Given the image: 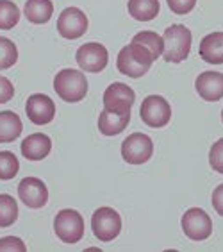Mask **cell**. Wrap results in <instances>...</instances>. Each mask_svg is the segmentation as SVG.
Returning <instances> with one entry per match:
<instances>
[{
	"label": "cell",
	"instance_id": "1",
	"mask_svg": "<svg viewBox=\"0 0 223 252\" xmlns=\"http://www.w3.org/2000/svg\"><path fill=\"white\" fill-rule=\"evenodd\" d=\"M152 63H154V58H152L150 50L138 43L123 47L116 58L118 72L132 79L143 77L152 68Z\"/></svg>",
	"mask_w": 223,
	"mask_h": 252
},
{
	"label": "cell",
	"instance_id": "2",
	"mask_svg": "<svg viewBox=\"0 0 223 252\" xmlns=\"http://www.w3.org/2000/svg\"><path fill=\"white\" fill-rule=\"evenodd\" d=\"M165 50L163 56L168 63H182L191 50V31L186 25L173 24L165 31L163 36Z\"/></svg>",
	"mask_w": 223,
	"mask_h": 252
},
{
	"label": "cell",
	"instance_id": "3",
	"mask_svg": "<svg viewBox=\"0 0 223 252\" xmlns=\"http://www.w3.org/2000/svg\"><path fill=\"white\" fill-rule=\"evenodd\" d=\"M54 90L63 100L79 102L86 97L87 79L84 72H79L73 68H64V70L57 72V75L54 79Z\"/></svg>",
	"mask_w": 223,
	"mask_h": 252
},
{
	"label": "cell",
	"instance_id": "4",
	"mask_svg": "<svg viewBox=\"0 0 223 252\" xmlns=\"http://www.w3.org/2000/svg\"><path fill=\"white\" fill-rule=\"evenodd\" d=\"M56 236L63 243H79L84 236V219L75 209H61L54 220Z\"/></svg>",
	"mask_w": 223,
	"mask_h": 252
},
{
	"label": "cell",
	"instance_id": "5",
	"mask_svg": "<svg viewBox=\"0 0 223 252\" xmlns=\"http://www.w3.org/2000/svg\"><path fill=\"white\" fill-rule=\"evenodd\" d=\"M139 117L148 127L161 129V127L170 124L171 107L165 97H161V95H148L145 100L141 102Z\"/></svg>",
	"mask_w": 223,
	"mask_h": 252
},
{
	"label": "cell",
	"instance_id": "6",
	"mask_svg": "<svg viewBox=\"0 0 223 252\" xmlns=\"http://www.w3.org/2000/svg\"><path fill=\"white\" fill-rule=\"evenodd\" d=\"M154 154V141L143 132H132L121 143V158L131 165H143Z\"/></svg>",
	"mask_w": 223,
	"mask_h": 252
},
{
	"label": "cell",
	"instance_id": "7",
	"mask_svg": "<svg viewBox=\"0 0 223 252\" xmlns=\"http://www.w3.org/2000/svg\"><path fill=\"white\" fill-rule=\"evenodd\" d=\"M91 229H93V234L100 242H112L121 231V217L118 215L116 209L107 208V206L98 208L93 213Z\"/></svg>",
	"mask_w": 223,
	"mask_h": 252
},
{
	"label": "cell",
	"instance_id": "8",
	"mask_svg": "<svg viewBox=\"0 0 223 252\" xmlns=\"http://www.w3.org/2000/svg\"><path fill=\"white\" fill-rule=\"evenodd\" d=\"M182 229L184 234L193 242H204L213 233V220L200 208H189L182 215Z\"/></svg>",
	"mask_w": 223,
	"mask_h": 252
},
{
	"label": "cell",
	"instance_id": "9",
	"mask_svg": "<svg viewBox=\"0 0 223 252\" xmlns=\"http://www.w3.org/2000/svg\"><path fill=\"white\" fill-rule=\"evenodd\" d=\"M75 59L83 72L98 73L109 63V52L102 43L91 41V43H84L83 47H79Z\"/></svg>",
	"mask_w": 223,
	"mask_h": 252
},
{
	"label": "cell",
	"instance_id": "10",
	"mask_svg": "<svg viewBox=\"0 0 223 252\" xmlns=\"http://www.w3.org/2000/svg\"><path fill=\"white\" fill-rule=\"evenodd\" d=\"M136 100V93L123 83H112L104 93V109L112 113H131Z\"/></svg>",
	"mask_w": 223,
	"mask_h": 252
},
{
	"label": "cell",
	"instance_id": "11",
	"mask_svg": "<svg viewBox=\"0 0 223 252\" xmlns=\"http://www.w3.org/2000/svg\"><path fill=\"white\" fill-rule=\"evenodd\" d=\"M57 31L66 39H77L87 31V16L79 7H66L57 18Z\"/></svg>",
	"mask_w": 223,
	"mask_h": 252
},
{
	"label": "cell",
	"instance_id": "12",
	"mask_svg": "<svg viewBox=\"0 0 223 252\" xmlns=\"http://www.w3.org/2000/svg\"><path fill=\"white\" fill-rule=\"evenodd\" d=\"M25 111H27V117L32 124L36 126H47L54 120L56 117V104L49 95H43V93H34L27 98V104H25Z\"/></svg>",
	"mask_w": 223,
	"mask_h": 252
},
{
	"label": "cell",
	"instance_id": "13",
	"mask_svg": "<svg viewBox=\"0 0 223 252\" xmlns=\"http://www.w3.org/2000/svg\"><path fill=\"white\" fill-rule=\"evenodd\" d=\"M18 197L27 208H43L49 200V189L43 181L38 177H25L18 185Z\"/></svg>",
	"mask_w": 223,
	"mask_h": 252
},
{
	"label": "cell",
	"instance_id": "14",
	"mask_svg": "<svg viewBox=\"0 0 223 252\" xmlns=\"http://www.w3.org/2000/svg\"><path fill=\"white\" fill-rule=\"evenodd\" d=\"M198 95L207 102H216L223 98V73L202 72L195 81Z\"/></svg>",
	"mask_w": 223,
	"mask_h": 252
},
{
	"label": "cell",
	"instance_id": "15",
	"mask_svg": "<svg viewBox=\"0 0 223 252\" xmlns=\"http://www.w3.org/2000/svg\"><path fill=\"white\" fill-rule=\"evenodd\" d=\"M50 151H52V140L43 132L30 134L22 141V154L29 161L45 159L50 154Z\"/></svg>",
	"mask_w": 223,
	"mask_h": 252
},
{
	"label": "cell",
	"instance_id": "16",
	"mask_svg": "<svg viewBox=\"0 0 223 252\" xmlns=\"http://www.w3.org/2000/svg\"><path fill=\"white\" fill-rule=\"evenodd\" d=\"M200 58L205 63L223 64V32H211L200 41Z\"/></svg>",
	"mask_w": 223,
	"mask_h": 252
},
{
	"label": "cell",
	"instance_id": "17",
	"mask_svg": "<svg viewBox=\"0 0 223 252\" xmlns=\"http://www.w3.org/2000/svg\"><path fill=\"white\" fill-rule=\"evenodd\" d=\"M131 122V113H112L102 109L100 117H98V131L104 136H116L123 132L127 124Z\"/></svg>",
	"mask_w": 223,
	"mask_h": 252
},
{
	"label": "cell",
	"instance_id": "18",
	"mask_svg": "<svg viewBox=\"0 0 223 252\" xmlns=\"http://www.w3.org/2000/svg\"><path fill=\"white\" fill-rule=\"evenodd\" d=\"M24 15L30 24H47L54 15V4L50 0H27Z\"/></svg>",
	"mask_w": 223,
	"mask_h": 252
},
{
	"label": "cell",
	"instance_id": "19",
	"mask_svg": "<svg viewBox=\"0 0 223 252\" xmlns=\"http://www.w3.org/2000/svg\"><path fill=\"white\" fill-rule=\"evenodd\" d=\"M129 15L138 22H150L159 15V0H129Z\"/></svg>",
	"mask_w": 223,
	"mask_h": 252
},
{
	"label": "cell",
	"instance_id": "20",
	"mask_svg": "<svg viewBox=\"0 0 223 252\" xmlns=\"http://www.w3.org/2000/svg\"><path fill=\"white\" fill-rule=\"evenodd\" d=\"M22 120L16 113L2 111L0 113V143H9L22 134Z\"/></svg>",
	"mask_w": 223,
	"mask_h": 252
},
{
	"label": "cell",
	"instance_id": "21",
	"mask_svg": "<svg viewBox=\"0 0 223 252\" xmlns=\"http://www.w3.org/2000/svg\"><path fill=\"white\" fill-rule=\"evenodd\" d=\"M132 43L143 45L145 49L150 50L154 61L157 58H161V54L165 50V41H163V38H161L157 32H154V31H141V32H138L136 36L132 38Z\"/></svg>",
	"mask_w": 223,
	"mask_h": 252
},
{
	"label": "cell",
	"instance_id": "22",
	"mask_svg": "<svg viewBox=\"0 0 223 252\" xmlns=\"http://www.w3.org/2000/svg\"><path fill=\"white\" fill-rule=\"evenodd\" d=\"M18 219V204L7 193H0V227H9Z\"/></svg>",
	"mask_w": 223,
	"mask_h": 252
},
{
	"label": "cell",
	"instance_id": "23",
	"mask_svg": "<svg viewBox=\"0 0 223 252\" xmlns=\"http://www.w3.org/2000/svg\"><path fill=\"white\" fill-rule=\"evenodd\" d=\"M20 22L18 5L11 0H0V29L9 31Z\"/></svg>",
	"mask_w": 223,
	"mask_h": 252
},
{
	"label": "cell",
	"instance_id": "24",
	"mask_svg": "<svg viewBox=\"0 0 223 252\" xmlns=\"http://www.w3.org/2000/svg\"><path fill=\"white\" fill-rule=\"evenodd\" d=\"M18 61V49L9 38L0 36V70H7Z\"/></svg>",
	"mask_w": 223,
	"mask_h": 252
},
{
	"label": "cell",
	"instance_id": "25",
	"mask_svg": "<svg viewBox=\"0 0 223 252\" xmlns=\"http://www.w3.org/2000/svg\"><path fill=\"white\" fill-rule=\"evenodd\" d=\"M18 168H20L18 158L13 152L9 151L0 152V179L2 181L13 179L18 174Z\"/></svg>",
	"mask_w": 223,
	"mask_h": 252
},
{
	"label": "cell",
	"instance_id": "26",
	"mask_svg": "<svg viewBox=\"0 0 223 252\" xmlns=\"http://www.w3.org/2000/svg\"><path fill=\"white\" fill-rule=\"evenodd\" d=\"M209 163H211L214 172L223 174V138L211 147V152H209Z\"/></svg>",
	"mask_w": 223,
	"mask_h": 252
},
{
	"label": "cell",
	"instance_id": "27",
	"mask_svg": "<svg viewBox=\"0 0 223 252\" xmlns=\"http://www.w3.org/2000/svg\"><path fill=\"white\" fill-rule=\"evenodd\" d=\"M25 243L16 236L0 238V252H25Z\"/></svg>",
	"mask_w": 223,
	"mask_h": 252
},
{
	"label": "cell",
	"instance_id": "28",
	"mask_svg": "<svg viewBox=\"0 0 223 252\" xmlns=\"http://www.w3.org/2000/svg\"><path fill=\"white\" fill-rule=\"evenodd\" d=\"M166 2H168L170 11L175 15H188L196 5V0H166Z\"/></svg>",
	"mask_w": 223,
	"mask_h": 252
},
{
	"label": "cell",
	"instance_id": "29",
	"mask_svg": "<svg viewBox=\"0 0 223 252\" xmlns=\"http://www.w3.org/2000/svg\"><path fill=\"white\" fill-rule=\"evenodd\" d=\"M15 95V86L7 77H2L0 75V104H5L9 102Z\"/></svg>",
	"mask_w": 223,
	"mask_h": 252
},
{
	"label": "cell",
	"instance_id": "30",
	"mask_svg": "<svg viewBox=\"0 0 223 252\" xmlns=\"http://www.w3.org/2000/svg\"><path fill=\"white\" fill-rule=\"evenodd\" d=\"M213 208L223 217V185L216 186L213 191Z\"/></svg>",
	"mask_w": 223,
	"mask_h": 252
},
{
	"label": "cell",
	"instance_id": "31",
	"mask_svg": "<svg viewBox=\"0 0 223 252\" xmlns=\"http://www.w3.org/2000/svg\"><path fill=\"white\" fill-rule=\"evenodd\" d=\"M222 122H223V109H222Z\"/></svg>",
	"mask_w": 223,
	"mask_h": 252
}]
</instances>
